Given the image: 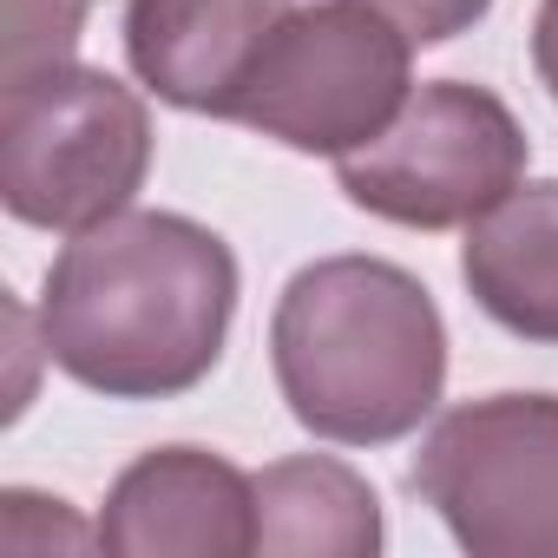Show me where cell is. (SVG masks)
Masks as SVG:
<instances>
[{"instance_id": "5b68a950", "label": "cell", "mask_w": 558, "mask_h": 558, "mask_svg": "<svg viewBox=\"0 0 558 558\" xmlns=\"http://www.w3.org/2000/svg\"><path fill=\"white\" fill-rule=\"evenodd\" d=\"M532 138L512 106L466 80H427L388 119L381 138L336 158V184L355 210L401 230H466L512 184H525Z\"/></svg>"}, {"instance_id": "52a82bcc", "label": "cell", "mask_w": 558, "mask_h": 558, "mask_svg": "<svg viewBox=\"0 0 558 558\" xmlns=\"http://www.w3.org/2000/svg\"><path fill=\"white\" fill-rule=\"evenodd\" d=\"M99 545L119 558H243L256 551V480L210 447H151L112 480Z\"/></svg>"}, {"instance_id": "8fae6325", "label": "cell", "mask_w": 558, "mask_h": 558, "mask_svg": "<svg viewBox=\"0 0 558 558\" xmlns=\"http://www.w3.org/2000/svg\"><path fill=\"white\" fill-rule=\"evenodd\" d=\"M93 0H8V47H0V86H21L34 73H53L80 53Z\"/></svg>"}, {"instance_id": "7c38bea8", "label": "cell", "mask_w": 558, "mask_h": 558, "mask_svg": "<svg viewBox=\"0 0 558 558\" xmlns=\"http://www.w3.org/2000/svg\"><path fill=\"white\" fill-rule=\"evenodd\" d=\"M86 551L99 545V525H80L66 512V499H47V493H27V486H8L0 493V551L14 558H40V551Z\"/></svg>"}, {"instance_id": "3957f363", "label": "cell", "mask_w": 558, "mask_h": 558, "mask_svg": "<svg viewBox=\"0 0 558 558\" xmlns=\"http://www.w3.org/2000/svg\"><path fill=\"white\" fill-rule=\"evenodd\" d=\"M414 93V40L368 0H303L276 21L223 119L303 158H349Z\"/></svg>"}, {"instance_id": "5bb4252c", "label": "cell", "mask_w": 558, "mask_h": 558, "mask_svg": "<svg viewBox=\"0 0 558 558\" xmlns=\"http://www.w3.org/2000/svg\"><path fill=\"white\" fill-rule=\"evenodd\" d=\"M532 66H538V86H545L551 106H558V0H538V21H532Z\"/></svg>"}, {"instance_id": "8992f818", "label": "cell", "mask_w": 558, "mask_h": 558, "mask_svg": "<svg viewBox=\"0 0 558 558\" xmlns=\"http://www.w3.org/2000/svg\"><path fill=\"white\" fill-rule=\"evenodd\" d=\"M408 486L473 558H558V395H480L447 408Z\"/></svg>"}, {"instance_id": "277c9868", "label": "cell", "mask_w": 558, "mask_h": 558, "mask_svg": "<svg viewBox=\"0 0 558 558\" xmlns=\"http://www.w3.org/2000/svg\"><path fill=\"white\" fill-rule=\"evenodd\" d=\"M151 112L106 66H53L0 86V204L27 230L80 236L145 191Z\"/></svg>"}, {"instance_id": "9c48e42d", "label": "cell", "mask_w": 558, "mask_h": 558, "mask_svg": "<svg viewBox=\"0 0 558 558\" xmlns=\"http://www.w3.org/2000/svg\"><path fill=\"white\" fill-rule=\"evenodd\" d=\"M460 276L506 336L558 349V178H525L480 210L460 243Z\"/></svg>"}, {"instance_id": "6da1fadb", "label": "cell", "mask_w": 558, "mask_h": 558, "mask_svg": "<svg viewBox=\"0 0 558 558\" xmlns=\"http://www.w3.org/2000/svg\"><path fill=\"white\" fill-rule=\"evenodd\" d=\"M236 256L184 210H119L80 230L40 296L47 362L106 401L191 395L230 342Z\"/></svg>"}, {"instance_id": "30bf717a", "label": "cell", "mask_w": 558, "mask_h": 558, "mask_svg": "<svg viewBox=\"0 0 558 558\" xmlns=\"http://www.w3.org/2000/svg\"><path fill=\"white\" fill-rule=\"evenodd\" d=\"M250 480H256V551L269 558H375L388 538L375 486L336 453H290Z\"/></svg>"}, {"instance_id": "4fadbf2b", "label": "cell", "mask_w": 558, "mask_h": 558, "mask_svg": "<svg viewBox=\"0 0 558 558\" xmlns=\"http://www.w3.org/2000/svg\"><path fill=\"white\" fill-rule=\"evenodd\" d=\"M368 8H381L414 47H447V40H460L466 27L486 21L493 0H368Z\"/></svg>"}, {"instance_id": "7a4b0ae2", "label": "cell", "mask_w": 558, "mask_h": 558, "mask_svg": "<svg viewBox=\"0 0 558 558\" xmlns=\"http://www.w3.org/2000/svg\"><path fill=\"white\" fill-rule=\"evenodd\" d=\"M269 368L303 434L395 447L447 395V323L414 269L388 256H316L276 296Z\"/></svg>"}, {"instance_id": "ba28073f", "label": "cell", "mask_w": 558, "mask_h": 558, "mask_svg": "<svg viewBox=\"0 0 558 558\" xmlns=\"http://www.w3.org/2000/svg\"><path fill=\"white\" fill-rule=\"evenodd\" d=\"M290 8L296 0H125V60L165 106L223 119Z\"/></svg>"}]
</instances>
